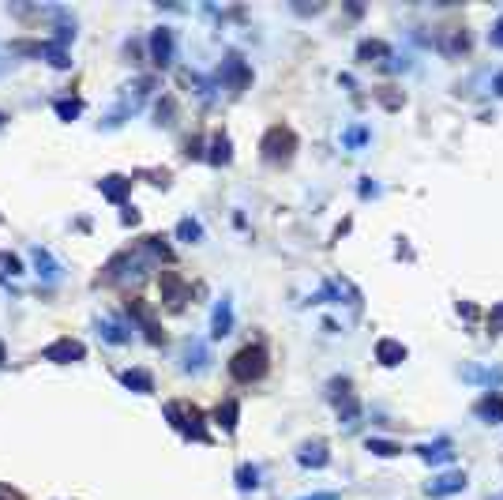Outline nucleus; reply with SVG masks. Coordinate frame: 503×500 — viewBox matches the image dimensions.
<instances>
[{
  "label": "nucleus",
  "mask_w": 503,
  "mask_h": 500,
  "mask_svg": "<svg viewBox=\"0 0 503 500\" xmlns=\"http://www.w3.org/2000/svg\"><path fill=\"white\" fill-rule=\"evenodd\" d=\"M229 373H233V380H240V384L259 380L267 373V350L263 346H244V350H237L233 361H229Z\"/></svg>",
  "instance_id": "nucleus-1"
},
{
  "label": "nucleus",
  "mask_w": 503,
  "mask_h": 500,
  "mask_svg": "<svg viewBox=\"0 0 503 500\" xmlns=\"http://www.w3.org/2000/svg\"><path fill=\"white\" fill-rule=\"evenodd\" d=\"M259 147H263V158H267V162H289L293 147H297V139H293L289 128L275 124V128L263 136V143H259Z\"/></svg>",
  "instance_id": "nucleus-2"
},
{
  "label": "nucleus",
  "mask_w": 503,
  "mask_h": 500,
  "mask_svg": "<svg viewBox=\"0 0 503 500\" xmlns=\"http://www.w3.org/2000/svg\"><path fill=\"white\" fill-rule=\"evenodd\" d=\"M41 357H46V361H57V365H72V361H83L86 357V346L79 339H72V335H64V339L49 342L46 350H41Z\"/></svg>",
  "instance_id": "nucleus-3"
},
{
  "label": "nucleus",
  "mask_w": 503,
  "mask_h": 500,
  "mask_svg": "<svg viewBox=\"0 0 503 500\" xmlns=\"http://www.w3.org/2000/svg\"><path fill=\"white\" fill-rule=\"evenodd\" d=\"M166 414H169L173 425L184 429V432H192L195 440H203V437H207V432H203V414H200L195 406H188V403H169Z\"/></svg>",
  "instance_id": "nucleus-4"
},
{
  "label": "nucleus",
  "mask_w": 503,
  "mask_h": 500,
  "mask_svg": "<svg viewBox=\"0 0 503 500\" xmlns=\"http://www.w3.org/2000/svg\"><path fill=\"white\" fill-rule=\"evenodd\" d=\"M162 297L169 301V309H181L188 301V286H184V278L177 271H162Z\"/></svg>",
  "instance_id": "nucleus-5"
},
{
  "label": "nucleus",
  "mask_w": 503,
  "mask_h": 500,
  "mask_svg": "<svg viewBox=\"0 0 503 500\" xmlns=\"http://www.w3.org/2000/svg\"><path fill=\"white\" fill-rule=\"evenodd\" d=\"M30 259H34L38 275L46 278V282H60V271H64V267L57 264V259H53V252H49V248L34 245V248H30Z\"/></svg>",
  "instance_id": "nucleus-6"
},
{
  "label": "nucleus",
  "mask_w": 503,
  "mask_h": 500,
  "mask_svg": "<svg viewBox=\"0 0 503 500\" xmlns=\"http://www.w3.org/2000/svg\"><path fill=\"white\" fill-rule=\"evenodd\" d=\"M150 53H155V64H169L173 60V34L166 27L150 34Z\"/></svg>",
  "instance_id": "nucleus-7"
},
{
  "label": "nucleus",
  "mask_w": 503,
  "mask_h": 500,
  "mask_svg": "<svg viewBox=\"0 0 503 500\" xmlns=\"http://www.w3.org/2000/svg\"><path fill=\"white\" fill-rule=\"evenodd\" d=\"M38 57H46L53 68H68L72 57H68V49L57 46V41H41V49H38Z\"/></svg>",
  "instance_id": "nucleus-8"
},
{
  "label": "nucleus",
  "mask_w": 503,
  "mask_h": 500,
  "mask_svg": "<svg viewBox=\"0 0 503 500\" xmlns=\"http://www.w3.org/2000/svg\"><path fill=\"white\" fill-rule=\"evenodd\" d=\"M128 184L132 181H124V177H105L98 188H102L105 200H113V203H124V195H128Z\"/></svg>",
  "instance_id": "nucleus-9"
},
{
  "label": "nucleus",
  "mask_w": 503,
  "mask_h": 500,
  "mask_svg": "<svg viewBox=\"0 0 503 500\" xmlns=\"http://www.w3.org/2000/svg\"><path fill=\"white\" fill-rule=\"evenodd\" d=\"M120 380H124V384L132 387V391H139V395H147V391L155 387V384H150V373H143V368H128V373L120 376Z\"/></svg>",
  "instance_id": "nucleus-10"
},
{
  "label": "nucleus",
  "mask_w": 503,
  "mask_h": 500,
  "mask_svg": "<svg viewBox=\"0 0 503 500\" xmlns=\"http://www.w3.org/2000/svg\"><path fill=\"white\" fill-rule=\"evenodd\" d=\"M229 323H233V309H229V301H222V305L214 309V335L218 339L229 335Z\"/></svg>",
  "instance_id": "nucleus-11"
},
{
  "label": "nucleus",
  "mask_w": 503,
  "mask_h": 500,
  "mask_svg": "<svg viewBox=\"0 0 503 500\" xmlns=\"http://www.w3.org/2000/svg\"><path fill=\"white\" fill-rule=\"evenodd\" d=\"M79 110H83L79 98H60V102H57V117H60V121H75Z\"/></svg>",
  "instance_id": "nucleus-12"
},
{
  "label": "nucleus",
  "mask_w": 503,
  "mask_h": 500,
  "mask_svg": "<svg viewBox=\"0 0 503 500\" xmlns=\"http://www.w3.org/2000/svg\"><path fill=\"white\" fill-rule=\"evenodd\" d=\"M98 328H102V339H105V342H128V339H132V335L120 328V323H113V320L98 323Z\"/></svg>",
  "instance_id": "nucleus-13"
},
{
  "label": "nucleus",
  "mask_w": 503,
  "mask_h": 500,
  "mask_svg": "<svg viewBox=\"0 0 503 500\" xmlns=\"http://www.w3.org/2000/svg\"><path fill=\"white\" fill-rule=\"evenodd\" d=\"M218 421H222L226 429H237V403L229 399L226 406H218Z\"/></svg>",
  "instance_id": "nucleus-14"
},
{
  "label": "nucleus",
  "mask_w": 503,
  "mask_h": 500,
  "mask_svg": "<svg viewBox=\"0 0 503 500\" xmlns=\"http://www.w3.org/2000/svg\"><path fill=\"white\" fill-rule=\"evenodd\" d=\"M237 477H240V482H237L240 489H256L259 485V470H256V466H240Z\"/></svg>",
  "instance_id": "nucleus-15"
},
{
  "label": "nucleus",
  "mask_w": 503,
  "mask_h": 500,
  "mask_svg": "<svg viewBox=\"0 0 503 500\" xmlns=\"http://www.w3.org/2000/svg\"><path fill=\"white\" fill-rule=\"evenodd\" d=\"M379 357H384V365H395V357H406V350L395 342H379Z\"/></svg>",
  "instance_id": "nucleus-16"
},
{
  "label": "nucleus",
  "mask_w": 503,
  "mask_h": 500,
  "mask_svg": "<svg viewBox=\"0 0 503 500\" xmlns=\"http://www.w3.org/2000/svg\"><path fill=\"white\" fill-rule=\"evenodd\" d=\"M0 267H4V275H23V264L12 252H0Z\"/></svg>",
  "instance_id": "nucleus-17"
},
{
  "label": "nucleus",
  "mask_w": 503,
  "mask_h": 500,
  "mask_svg": "<svg viewBox=\"0 0 503 500\" xmlns=\"http://www.w3.org/2000/svg\"><path fill=\"white\" fill-rule=\"evenodd\" d=\"M184 241H195V237H200V222H192V219H184L181 222V230H177Z\"/></svg>",
  "instance_id": "nucleus-18"
},
{
  "label": "nucleus",
  "mask_w": 503,
  "mask_h": 500,
  "mask_svg": "<svg viewBox=\"0 0 503 500\" xmlns=\"http://www.w3.org/2000/svg\"><path fill=\"white\" fill-rule=\"evenodd\" d=\"M8 68H12V49H4V46H0V75H4Z\"/></svg>",
  "instance_id": "nucleus-19"
},
{
  "label": "nucleus",
  "mask_w": 503,
  "mask_h": 500,
  "mask_svg": "<svg viewBox=\"0 0 503 500\" xmlns=\"http://www.w3.org/2000/svg\"><path fill=\"white\" fill-rule=\"evenodd\" d=\"M304 500H338L334 493H320V496H304Z\"/></svg>",
  "instance_id": "nucleus-20"
},
{
  "label": "nucleus",
  "mask_w": 503,
  "mask_h": 500,
  "mask_svg": "<svg viewBox=\"0 0 503 500\" xmlns=\"http://www.w3.org/2000/svg\"><path fill=\"white\" fill-rule=\"evenodd\" d=\"M0 500H19V496H15V493H8V489L0 485Z\"/></svg>",
  "instance_id": "nucleus-21"
},
{
  "label": "nucleus",
  "mask_w": 503,
  "mask_h": 500,
  "mask_svg": "<svg viewBox=\"0 0 503 500\" xmlns=\"http://www.w3.org/2000/svg\"><path fill=\"white\" fill-rule=\"evenodd\" d=\"M0 361H4V346H0Z\"/></svg>",
  "instance_id": "nucleus-22"
},
{
  "label": "nucleus",
  "mask_w": 503,
  "mask_h": 500,
  "mask_svg": "<svg viewBox=\"0 0 503 500\" xmlns=\"http://www.w3.org/2000/svg\"><path fill=\"white\" fill-rule=\"evenodd\" d=\"M4 121H8V117H4V113H0V124H4Z\"/></svg>",
  "instance_id": "nucleus-23"
}]
</instances>
